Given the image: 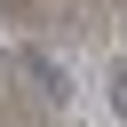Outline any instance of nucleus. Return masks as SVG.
I'll list each match as a JSON object with an SVG mask.
<instances>
[{"label":"nucleus","mask_w":127,"mask_h":127,"mask_svg":"<svg viewBox=\"0 0 127 127\" xmlns=\"http://www.w3.org/2000/svg\"><path fill=\"white\" fill-rule=\"evenodd\" d=\"M32 79H40V95H71V71H56V56H32Z\"/></svg>","instance_id":"obj_1"},{"label":"nucleus","mask_w":127,"mask_h":127,"mask_svg":"<svg viewBox=\"0 0 127 127\" xmlns=\"http://www.w3.org/2000/svg\"><path fill=\"white\" fill-rule=\"evenodd\" d=\"M103 87H111V119H127V64H111V79H103Z\"/></svg>","instance_id":"obj_2"}]
</instances>
